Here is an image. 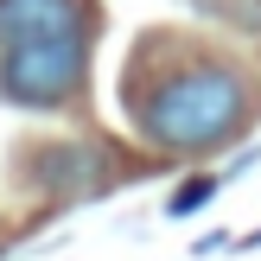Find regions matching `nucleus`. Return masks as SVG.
Instances as JSON below:
<instances>
[{
    "label": "nucleus",
    "instance_id": "obj_4",
    "mask_svg": "<svg viewBox=\"0 0 261 261\" xmlns=\"http://www.w3.org/2000/svg\"><path fill=\"white\" fill-rule=\"evenodd\" d=\"M38 178H45V191H58V198H89V191L109 185V160H102L96 147H83V140H64V147H51L45 160H38Z\"/></svg>",
    "mask_w": 261,
    "mask_h": 261
},
{
    "label": "nucleus",
    "instance_id": "obj_3",
    "mask_svg": "<svg viewBox=\"0 0 261 261\" xmlns=\"http://www.w3.org/2000/svg\"><path fill=\"white\" fill-rule=\"evenodd\" d=\"M58 32H89L83 0H0V51L25 38H58Z\"/></svg>",
    "mask_w": 261,
    "mask_h": 261
},
{
    "label": "nucleus",
    "instance_id": "obj_2",
    "mask_svg": "<svg viewBox=\"0 0 261 261\" xmlns=\"http://www.w3.org/2000/svg\"><path fill=\"white\" fill-rule=\"evenodd\" d=\"M89 70V32L25 38L0 51V96L13 109H64Z\"/></svg>",
    "mask_w": 261,
    "mask_h": 261
},
{
    "label": "nucleus",
    "instance_id": "obj_1",
    "mask_svg": "<svg viewBox=\"0 0 261 261\" xmlns=\"http://www.w3.org/2000/svg\"><path fill=\"white\" fill-rule=\"evenodd\" d=\"M249 115V83H242L229 64H185V70L160 76V83L140 96L134 121L153 147H172V153H204L217 140H229Z\"/></svg>",
    "mask_w": 261,
    "mask_h": 261
},
{
    "label": "nucleus",
    "instance_id": "obj_5",
    "mask_svg": "<svg viewBox=\"0 0 261 261\" xmlns=\"http://www.w3.org/2000/svg\"><path fill=\"white\" fill-rule=\"evenodd\" d=\"M211 198H217V178H211V172H198V178H185V185L166 198V211H172V217H198Z\"/></svg>",
    "mask_w": 261,
    "mask_h": 261
}]
</instances>
